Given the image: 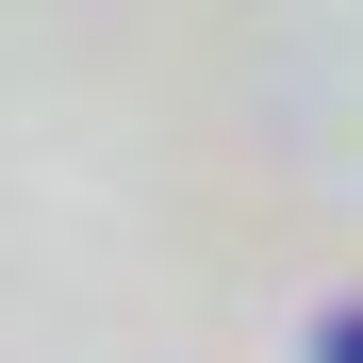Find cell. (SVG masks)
<instances>
[{"label": "cell", "instance_id": "cell-1", "mask_svg": "<svg viewBox=\"0 0 363 363\" xmlns=\"http://www.w3.org/2000/svg\"><path fill=\"white\" fill-rule=\"evenodd\" d=\"M314 363H363V314H330V330H314Z\"/></svg>", "mask_w": 363, "mask_h": 363}]
</instances>
